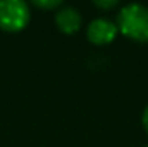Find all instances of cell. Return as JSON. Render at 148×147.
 Instances as JSON below:
<instances>
[{"instance_id":"obj_8","label":"cell","mask_w":148,"mask_h":147,"mask_svg":"<svg viewBox=\"0 0 148 147\" xmlns=\"http://www.w3.org/2000/svg\"><path fill=\"white\" fill-rule=\"evenodd\" d=\"M147 147H148V146H147Z\"/></svg>"},{"instance_id":"obj_5","label":"cell","mask_w":148,"mask_h":147,"mask_svg":"<svg viewBox=\"0 0 148 147\" xmlns=\"http://www.w3.org/2000/svg\"><path fill=\"white\" fill-rule=\"evenodd\" d=\"M36 7H41V9H55V7H59L62 2L60 0H35L33 2Z\"/></svg>"},{"instance_id":"obj_2","label":"cell","mask_w":148,"mask_h":147,"mask_svg":"<svg viewBox=\"0 0 148 147\" xmlns=\"http://www.w3.org/2000/svg\"><path fill=\"white\" fill-rule=\"evenodd\" d=\"M29 21V7L23 0L0 2V28L5 31H21Z\"/></svg>"},{"instance_id":"obj_4","label":"cell","mask_w":148,"mask_h":147,"mask_svg":"<svg viewBox=\"0 0 148 147\" xmlns=\"http://www.w3.org/2000/svg\"><path fill=\"white\" fill-rule=\"evenodd\" d=\"M55 23L60 31L64 33H74L81 26V14L77 9L71 5H64L55 12Z\"/></svg>"},{"instance_id":"obj_7","label":"cell","mask_w":148,"mask_h":147,"mask_svg":"<svg viewBox=\"0 0 148 147\" xmlns=\"http://www.w3.org/2000/svg\"><path fill=\"white\" fill-rule=\"evenodd\" d=\"M143 125H145V128H147V132H148V106L143 111Z\"/></svg>"},{"instance_id":"obj_3","label":"cell","mask_w":148,"mask_h":147,"mask_svg":"<svg viewBox=\"0 0 148 147\" xmlns=\"http://www.w3.org/2000/svg\"><path fill=\"white\" fill-rule=\"evenodd\" d=\"M86 35L93 43H98V45L109 43L117 35V24L107 17H97L88 24Z\"/></svg>"},{"instance_id":"obj_1","label":"cell","mask_w":148,"mask_h":147,"mask_svg":"<svg viewBox=\"0 0 148 147\" xmlns=\"http://www.w3.org/2000/svg\"><path fill=\"white\" fill-rule=\"evenodd\" d=\"M117 30L126 37L147 42L148 40V7L143 3H127L117 14Z\"/></svg>"},{"instance_id":"obj_6","label":"cell","mask_w":148,"mask_h":147,"mask_svg":"<svg viewBox=\"0 0 148 147\" xmlns=\"http://www.w3.org/2000/svg\"><path fill=\"white\" fill-rule=\"evenodd\" d=\"M93 3L100 9H112V7L117 5V0H95Z\"/></svg>"}]
</instances>
